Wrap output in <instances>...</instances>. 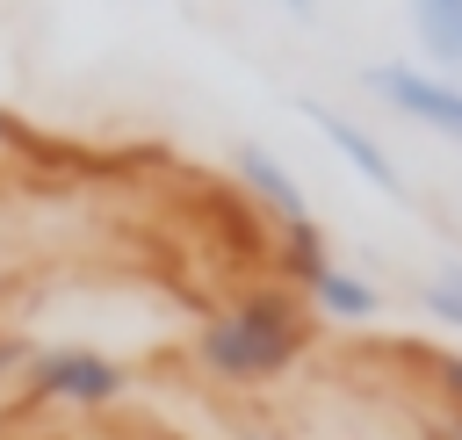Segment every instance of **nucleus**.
Wrapping results in <instances>:
<instances>
[{"label": "nucleus", "instance_id": "11", "mask_svg": "<svg viewBox=\"0 0 462 440\" xmlns=\"http://www.w3.org/2000/svg\"><path fill=\"white\" fill-rule=\"evenodd\" d=\"M0 433H7V426H0Z\"/></svg>", "mask_w": 462, "mask_h": 440}, {"label": "nucleus", "instance_id": "8", "mask_svg": "<svg viewBox=\"0 0 462 440\" xmlns=\"http://www.w3.org/2000/svg\"><path fill=\"white\" fill-rule=\"evenodd\" d=\"M419 310H426L440 332L462 339V267H433V274L419 281Z\"/></svg>", "mask_w": 462, "mask_h": 440}, {"label": "nucleus", "instance_id": "9", "mask_svg": "<svg viewBox=\"0 0 462 440\" xmlns=\"http://www.w3.org/2000/svg\"><path fill=\"white\" fill-rule=\"evenodd\" d=\"M36 346L43 339H29V332H0V382H22L29 361H36Z\"/></svg>", "mask_w": 462, "mask_h": 440}, {"label": "nucleus", "instance_id": "1", "mask_svg": "<svg viewBox=\"0 0 462 440\" xmlns=\"http://www.w3.org/2000/svg\"><path fill=\"white\" fill-rule=\"evenodd\" d=\"M310 346H318V317H310V303L289 281H267V289H245V296L217 303L195 325V339H188L195 368L209 382H224V390L282 382L289 368H303Z\"/></svg>", "mask_w": 462, "mask_h": 440}, {"label": "nucleus", "instance_id": "5", "mask_svg": "<svg viewBox=\"0 0 462 440\" xmlns=\"http://www.w3.org/2000/svg\"><path fill=\"white\" fill-rule=\"evenodd\" d=\"M231 180H238V188H245V195H253V202H260V209H267L282 231H303V224H318L310 195L296 188V173H289V166H282L267 144L238 137V144H231Z\"/></svg>", "mask_w": 462, "mask_h": 440}, {"label": "nucleus", "instance_id": "6", "mask_svg": "<svg viewBox=\"0 0 462 440\" xmlns=\"http://www.w3.org/2000/svg\"><path fill=\"white\" fill-rule=\"evenodd\" d=\"M303 303H310V317H332V325H375L383 317V289L361 267H339V260L303 289Z\"/></svg>", "mask_w": 462, "mask_h": 440}, {"label": "nucleus", "instance_id": "4", "mask_svg": "<svg viewBox=\"0 0 462 440\" xmlns=\"http://www.w3.org/2000/svg\"><path fill=\"white\" fill-rule=\"evenodd\" d=\"M303 115H310V130L375 188V195H390V202H411V188H404V173H397V159H390V144L368 130V123H354L346 108H332V101H296Z\"/></svg>", "mask_w": 462, "mask_h": 440}, {"label": "nucleus", "instance_id": "3", "mask_svg": "<svg viewBox=\"0 0 462 440\" xmlns=\"http://www.w3.org/2000/svg\"><path fill=\"white\" fill-rule=\"evenodd\" d=\"M361 87H368L383 108H397L404 123H419L426 137L462 144V87H455V79H440V72H426V65H404V58H375V65L361 72Z\"/></svg>", "mask_w": 462, "mask_h": 440}, {"label": "nucleus", "instance_id": "7", "mask_svg": "<svg viewBox=\"0 0 462 440\" xmlns=\"http://www.w3.org/2000/svg\"><path fill=\"white\" fill-rule=\"evenodd\" d=\"M411 36L426 50V72L462 87V0H419L411 7Z\"/></svg>", "mask_w": 462, "mask_h": 440}, {"label": "nucleus", "instance_id": "2", "mask_svg": "<svg viewBox=\"0 0 462 440\" xmlns=\"http://www.w3.org/2000/svg\"><path fill=\"white\" fill-rule=\"evenodd\" d=\"M123 397H130V368L79 339H43L22 375V404H36V411H108Z\"/></svg>", "mask_w": 462, "mask_h": 440}, {"label": "nucleus", "instance_id": "10", "mask_svg": "<svg viewBox=\"0 0 462 440\" xmlns=\"http://www.w3.org/2000/svg\"><path fill=\"white\" fill-rule=\"evenodd\" d=\"M419 440H462V411H433Z\"/></svg>", "mask_w": 462, "mask_h": 440}]
</instances>
